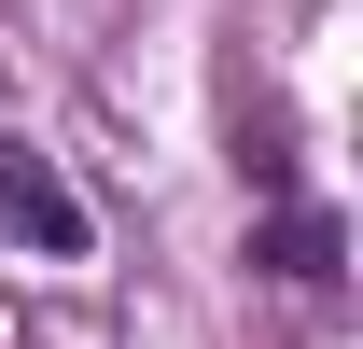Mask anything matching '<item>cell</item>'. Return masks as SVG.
Instances as JSON below:
<instances>
[{"mask_svg":"<svg viewBox=\"0 0 363 349\" xmlns=\"http://www.w3.org/2000/svg\"><path fill=\"white\" fill-rule=\"evenodd\" d=\"M0 223H14V238H43V252H84V196H70L28 140L0 154Z\"/></svg>","mask_w":363,"mask_h":349,"instance_id":"cell-1","label":"cell"},{"mask_svg":"<svg viewBox=\"0 0 363 349\" xmlns=\"http://www.w3.org/2000/svg\"><path fill=\"white\" fill-rule=\"evenodd\" d=\"M252 265H279V279H335V210H279Z\"/></svg>","mask_w":363,"mask_h":349,"instance_id":"cell-2","label":"cell"}]
</instances>
